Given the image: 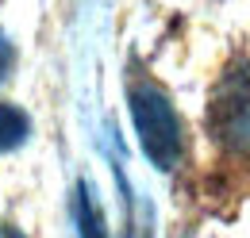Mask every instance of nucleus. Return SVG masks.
I'll list each match as a JSON object with an SVG mask.
<instances>
[{"instance_id": "nucleus-1", "label": "nucleus", "mask_w": 250, "mask_h": 238, "mask_svg": "<svg viewBox=\"0 0 250 238\" xmlns=\"http://www.w3.org/2000/svg\"><path fill=\"white\" fill-rule=\"evenodd\" d=\"M127 104H131V123L143 142V154L162 173H173L185 158V135H181V119H177V108L169 104V96L150 77H131Z\"/></svg>"}, {"instance_id": "nucleus-2", "label": "nucleus", "mask_w": 250, "mask_h": 238, "mask_svg": "<svg viewBox=\"0 0 250 238\" xmlns=\"http://www.w3.org/2000/svg\"><path fill=\"white\" fill-rule=\"evenodd\" d=\"M212 131L223 146L250 154V61H235L212 96Z\"/></svg>"}, {"instance_id": "nucleus-3", "label": "nucleus", "mask_w": 250, "mask_h": 238, "mask_svg": "<svg viewBox=\"0 0 250 238\" xmlns=\"http://www.w3.org/2000/svg\"><path fill=\"white\" fill-rule=\"evenodd\" d=\"M27 131H31V123H27V116H23L20 108H12V104H0V150L23 146Z\"/></svg>"}, {"instance_id": "nucleus-4", "label": "nucleus", "mask_w": 250, "mask_h": 238, "mask_svg": "<svg viewBox=\"0 0 250 238\" xmlns=\"http://www.w3.org/2000/svg\"><path fill=\"white\" fill-rule=\"evenodd\" d=\"M81 238H104V223H100V215H96V204H93V196H89V188L81 184Z\"/></svg>"}, {"instance_id": "nucleus-5", "label": "nucleus", "mask_w": 250, "mask_h": 238, "mask_svg": "<svg viewBox=\"0 0 250 238\" xmlns=\"http://www.w3.org/2000/svg\"><path fill=\"white\" fill-rule=\"evenodd\" d=\"M12 61H16V54H12V46H8V39L0 35V81L8 77V69H12Z\"/></svg>"}, {"instance_id": "nucleus-6", "label": "nucleus", "mask_w": 250, "mask_h": 238, "mask_svg": "<svg viewBox=\"0 0 250 238\" xmlns=\"http://www.w3.org/2000/svg\"><path fill=\"white\" fill-rule=\"evenodd\" d=\"M0 238H23V235H20L16 227H4V231H0Z\"/></svg>"}]
</instances>
